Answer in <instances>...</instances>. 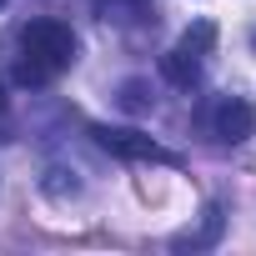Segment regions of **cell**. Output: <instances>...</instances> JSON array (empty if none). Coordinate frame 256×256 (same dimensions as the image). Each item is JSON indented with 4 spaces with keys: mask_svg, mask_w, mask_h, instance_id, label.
Wrapping results in <instances>:
<instances>
[{
    "mask_svg": "<svg viewBox=\"0 0 256 256\" xmlns=\"http://www.w3.org/2000/svg\"><path fill=\"white\" fill-rule=\"evenodd\" d=\"M76 60V36L66 20H30L20 30V60H16V80L20 86H46L50 76H60Z\"/></svg>",
    "mask_w": 256,
    "mask_h": 256,
    "instance_id": "obj_1",
    "label": "cell"
},
{
    "mask_svg": "<svg viewBox=\"0 0 256 256\" xmlns=\"http://www.w3.org/2000/svg\"><path fill=\"white\" fill-rule=\"evenodd\" d=\"M90 136L100 151L120 156V161H161V166H181L176 151H166L161 141H151L146 131H136V126H90Z\"/></svg>",
    "mask_w": 256,
    "mask_h": 256,
    "instance_id": "obj_2",
    "label": "cell"
},
{
    "mask_svg": "<svg viewBox=\"0 0 256 256\" xmlns=\"http://www.w3.org/2000/svg\"><path fill=\"white\" fill-rule=\"evenodd\" d=\"M211 131H216V141L241 146V141L256 131V110H251L246 100H221V106H216V116H211Z\"/></svg>",
    "mask_w": 256,
    "mask_h": 256,
    "instance_id": "obj_3",
    "label": "cell"
},
{
    "mask_svg": "<svg viewBox=\"0 0 256 256\" xmlns=\"http://www.w3.org/2000/svg\"><path fill=\"white\" fill-rule=\"evenodd\" d=\"M161 76H166L171 86H186V90H191V86L201 80V56L186 50V46H176V50L161 56Z\"/></svg>",
    "mask_w": 256,
    "mask_h": 256,
    "instance_id": "obj_4",
    "label": "cell"
},
{
    "mask_svg": "<svg viewBox=\"0 0 256 256\" xmlns=\"http://www.w3.org/2000/svg\"><path fill=\"white\" fill-rule=\"evenodd\" d=\"M216 236H221V206H206V226H201L196 236H181L176 246H211Z\"/></svg>",
    "mask_w": 256,
    "mask_h": 256,
    "instance_id": "obj_5",
    "label": "cell"
},
{
    "mask_svg": "<svg viewBox=\"0 0 256 256\" xmlns=\"http://www.w3.org/2000/svg\"><path fill=\"white\" fill-rule=\"evenodd\" d=\"M211 40H216V26H211V20H196V26L181 36V46H186V50H196V56H206V50H211Z\"/></svg>",
    "mask_w": 256,
    "mask_h": 256,
    "instance_id": "obj_6",
    "label": "cell"
},
{
    "mask_svg": "<svg viewBox=\"0 0 256 256\" xmlns=\"http://www.w3.org/2000/svg\"><path fill=\"white\" fill-rule=\"evenodd\" d=\"M120 100H126V110H146V106H151V96H146V86H136V80L126 86V90H120Z\"/></svg>",
    "mask_w": 256,
    "mask_h": 256,
    "instance_id": "obj_7",
    "label": "cell"
},
{
    "mask_svg": "<svg viewBox=\"0 0 256 256\" xmlns=\"http://www.w3.org/2000/svg\"><path fill=\"white\" fill-rule=\"evenodd\" d=\"M0 116H6V80H0Z\"/></svg>",
    "mask_w": 256,
    "mask_h": 256,
    "instance_id": "obj_8",
    "label": "cell"
},
{
    "mask_svg": "<svg viewBox=\"0 0 256 256\" xmlns=\"http://www.w3.org/2000/svg\"><path fill=\"white\" fill-rule=\"evenodd\" d=\"M0 6H6V0H0Z\"/></svg>",
    "mask_w": 256,
    "mask_h": 256,
    "instance_id": "obj_9",
    "label": "cell"
}]
</instances>
